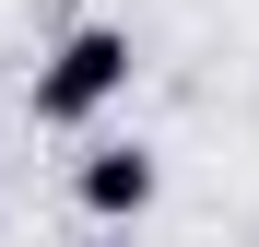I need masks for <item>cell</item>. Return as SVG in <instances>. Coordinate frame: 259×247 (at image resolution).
I'll list each match as a JSON object with an SVG mask.
<instances>
[{"instance_id":"1","label":"cell","mask_w":259,"mask_h":247,"mask_svg":"<svg viewBox=\"0 0 259 247\" xmlns=\"http://www.w3.org/2000/svg\"><path fill=\"white\" fill-rule=\"evenodd\" d=\"M130 71H142V47H130V24H71L48 59H35V130H95L106 106H130Z\"/></svg>"},{"instance_id":"2","label":"cell","mask_w":259,"mask_h":247,"mask_svg":"<svg viewBox=\"0 0 259 247\" xmlns=\"http://www.w3.org/2000/svg\"><path fill=\"white\" fill-rule=\"evenodd\" d=\"M71 200H82V224H142L153 200H165V153H142V141H95L71 165Z\"/></svg>"}]
</instances>
